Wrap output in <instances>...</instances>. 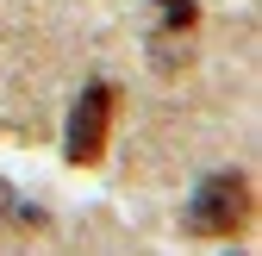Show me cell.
I'll list each match as a JSON object with an SVG mask.
<instances>
[{"label": "cell", "instance_id": "1", "mask_svg": "<svg viewBox=\"0 0 262 256\" xmlns=\"http://www.w3.org/2000/svg\"><path fill=\"white\" fill-rule=\"evenodd\" d=\"M250 219H256L250 175H244V169H219L212 181H200V194H193L187 231H193V238H237Z\"/></svg>", "mask_w": 262, "mask_h": 256}, {"label": "cell", "instance_id": "2", "mask_svg": "<svg viewBox=\"0 0 262 256\" xmlns=\"http://www.w3.org/2000/svg\"><path fill=\"white\" fill-rule=\"evenodd\" d=\"M106 138H113V88L88 81L75 113H69V132H62V156H69L75 169H94L106 156Z\"/></svg>", "mask_w": 262, "mask_h": 256}, {"label": "cell", "instance_id": "3", "mask_svg": "<svg viewBox=\"0 0 262 256\" xmlns=\"http://www.w3.org/2000/svg\"><path fill=\"white\" fill-rule=\"evenodd\" d=\"M156 7H169V25H175V31L193 25V0H156Z\"/></svg>", "mask_w": 262, "mask_h": 256}, {"label": "cell", "instance_id": "4", "mask_svg": "<svg viewBox=\"0 0 262 256\" xmlns=\"http://www.w3.org/2000/svg\"><path fill=\"white\" fill-rule=\"evenodd\" d=\"M13 206H19V200H13V181H0V225L13 219Z\"/></svg>", "mask_w": 262, "mask_h": 256}]
</instances>
